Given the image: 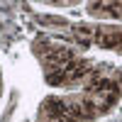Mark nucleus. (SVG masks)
<instances>
[{
  "label": "nucleus",
  "mask_w": 122,
  "mask_h": 122,
  "mask_svg": "<svg viewBox=\"0 0 122 122\" xmlns=\"http://www.w3.org/2000/svg\"><path fill=\"white\" fill-rule=\"evenodd\" d=\"M73 110H76L78 117H95V115H98V105L93 103V100H81Z\"/></svg>",
  "instance_id": "nucleus-1"
},
{
  "label": "nucleus",
  "mask_w": 122,
  "mask_h": 122,
  "mask_svg": "<svg viewBox=\"0 0 122 122\" xmlns=\"http://www.w3.org/2000/svg\"><path fill=\"white\" fill-rule=\"evenodd\" d=\"M95 42L100 46H120V32H107V34H95Z\"/></svg>",
  "instance_id": "nucleus-2"
},
{
  "label": "nucleus",
  "mask_w": 122,
  "mask_h": 122,
  "mask_svg": "<svg viewBox=\"0 0 122 122\" xmlns=\"http://www.w3.org/2000/svg\"><path fill=\"white\" fill-rule=\"evenodd\" d=\"M46 81L51 86H61V83H66V73H64V71H59V73H49Z\"/></svg>",
  "instance_id": "nucleus-3"
}]
</instances>
